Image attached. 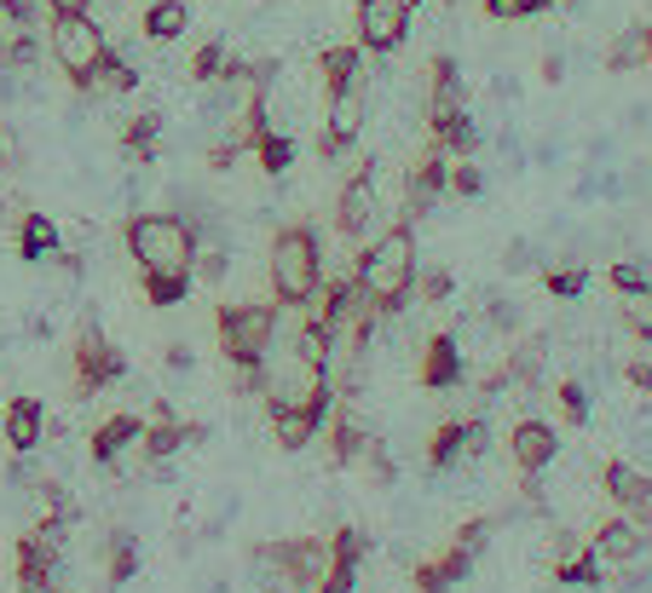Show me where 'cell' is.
I'll return each instance as SVG.
<instances>
[{"mask_svg": "<svg viewBox=\"0 0 652 593\" xmlns=\"http://www.w3.org/2000/svg\"><path fill=\"white\" fill-rule=\"evenodd\" d=\"M225 266H232V254H225V248H209V254H203V266H196V271H203L209 282H220V277H225Z\"/></svg>", "mask_w": 652, "mask_h": 593, "instance_id": "cell-46", "label": "cell"}, {"mask_svg": "<svg viewBox=\"0 0 652 593\" xmlns=\"http://www.w3.org/2000/svg\"><path fill=\"white\" fill-rule=\"evenodd\" d=\"M318 75H323V98H346V93H359L364 87V58H359V46H323L318 53Z\"/></svg>", "mask_w": 652, "mask_h": 593, "instance_id": "cell-17", "label": "cell"}, {"mask_svg": "<svg viewBox=\"0 0 652 593\" xmlns=\"http://www.w3.org/2000/svg\"><path fill=\"white\" fill-rule=\"evenodd\" d=\"M509 455H514V467H520L525 478H537L548 461L560 455V432L548 427V421H514V432H509Z\"/></svg>", "mask_w": 652, "mask_h": 593, "instance_id": "cell-12", "label": "cell"}, {"mask_svg": "<svg viewBox=\"0 0 652 593\" xmlns=\"http://www.w3.org/2000/svg\"><path fill=\"white\" fill-rule=\"evenodd\" d=\"M623 305H618V312H623V323H630L635 334H641V341H652V289H635V294H618Z\"/></svg>", "mask_w": 652, "mask_h": 593, "instance_id": "cell-38", "label": "cell"}, {"mask_svg": "<svg viewBox=\"0 0 652 593\" xmlns=\"http://www.w3.org/2000/svg\"><path fill=\"white\" fill-rule=\"evenodd\" d=\"M428 133H434V150H450V157H473V116H468V93H462V69L450 53H439L428 64Z\"/></svg>", "mask_w": 652, "mask_h": 593, "instance_id": "cell-3", "label": "cell"}, {"mask_svg": "<svg viewBox=\"0 0 652 593\" xmlns=\"http://www.w3.org/2000/svg\"><path fill=\"white\" fill-rule=\"evenodd\" d=\"M220 357L237 369L243 392H260V369L271 357V334H278V305H260V300H243V305H220Z\"/></svg>", "mask_w": 652, "mask_h": 593, "instance_id": "cell-2", "label": "cell"}, {"mask_svg": "<svg viewBox=\"0 0 652 593\" xmlns=\"http://www.w3.org/2000/svg\"><path fill=\"white\" fill-rule=\"evenodd\" d=\"M323 416H330V409H307V403H295V409H271V432H278V444H284V450H307L312 438H318V427H323Z\"/></svg>", "mask_w": 652, "mask_h": 593, "instance_id": "cell-23", "label": "cell"}, {"mask_svg": "<svg viewBox=\"0 0 652 593\" xmlns=\"http://www.w3.org/2000/svg\"><path fill=\"white\" fill-rule=\"evenodd\" d=\"M220 69H225V46H220V41H203V46L191 53V82L209 87V82H220Z\"/></svg>", "mask_w": 652, "mask_h": 593, "instance_id": "cell-39", "label": "cell"}, {"mask_svg": "<svg viewBox=\"0 0 652 593\" xmlns=\"http://www.w3.org/2000/svg\"><path fill=\"white\" fill-rule=\"evenodd\" d=\"M450 191V162H445V150H428L416 168H410V191H405V225H416L421 214L434 208V202Z\"/></svg>", "mask_w": 652, "mask_h": 593, "instance_id": "cell-14", "label": "cell"}, {"mask_svg": "<svg viewBox=\"0 0 652 593\" xmlns=\"http://www.w3.org/2000/svg\"><path fill=\"white\" fill-rule=\"evenodd\" d=\"M450 191L457 196H480L485 191V173L473 168V157H462V168H450Z\"/></svg>", "mask_w": 652, "mask_h": 593, "instance_id": "cell-43", "label": "cell"}, {"mask_svg": "<svg viewBox=\"0 0 652 593\" xmlns=\"http://www.w3.org/2000/svg\"><path fill=\"white\" fill-rule=\"evenodd\" d=\"M416 282H421V294H428L434 305H439V300H450V271H439V266H434L428 277H421V271H416Z\"/></svg>", "mask_w": 652, "mask_h": 593, "instance_id": "cell-45", "label": "cell"}, {"mask_svg": "<svg viewBox=\"0 0 652 593\" xmlns=\"http://www.w3.org/2000/svg\"><path fill=\"white\" fill-rule=\"evenodd\" d=\"M543 289L555 294V300H578V294L589 289V271H584V266H555V271L543 277Z\"/></svg>", "mask_w": 652, "mask_h": 593, "instance_id": "cell-36", "label": "cell"}, {"mask_svg": "<svg viewBox=\"0 0 652 593\" xmlns=\"http://www.w3.org/2000/svg\"><path fill=\"white\" fill-rule=\"evenodd\" d=\"M462 455H468L462 421H445V427H434V438H428V467H434V473H445V467H457Z\"/></svg>", "mask_w": 652, "mask_h": 593, "instance_id": "cell-32", "label": "cell"}, {"mask_svg": "<svg viewBox=\"0 0 652 593\" xmlns=\"http://www.w3.org/2000/svg\"><path fill=\"white\" fill-rule=\"evenodd\" d=\"M266 277H271V300H278V305H307V300L323 289L318 237H312L307 225H284L278 237H271Z\"/></svg>", "mask_w": 652, "mask_h": 593, "instance_id": "cell-4", "label": "cell"}, {"mask_svg": "<svg viewBox=\"0 0 652 593\" xmlns=\"http://www.w3.org/2000/svg\"><path fill=\"white\" fill-rule=\"evenodd\" d=\"M248 564H255V576L266 593H300L307 582H300L295 559H289V541H260L255 553H248Z\"/></svg>", "mask_w": 652, "mask_h": 593, "instance_id": "cell-19", "label": "cell"}, {"mask_svg": "<svg viewBox=\"0 0 652 593\" xmlns=\"http://www.w3.org/2000/svg\"><path fill=\"white\" fill-rule=\"evenodd\" d=\"M139 289L150 305H180L191 294V271H139Z\"/></svg>", "mask_w": 652, "mask_h": 593, "instance_id": "cell-31", "label": "cell"}, {"mask_svg": "<svg viewBox=\"0 0 652 593\" xmlns=\"http://www.w3.org/2000/svg\"><path fill=\"white\" fill-rule=\"evenodd\" d=\"M58 248H64V237H58V225L46 219V214H23V219H18V254H23L30 266H46Z\"/></svg>", "mask_w": 652, "mask_h": 593, "instance_id": "cell-24", "label": "cell"}, {"mask_svg": "<svg viewBox=\"0 0 652 593\" xmlns=\"http://www.w3.org/2000/svg\"><path fill=\"white\" fill-rule=\"evenodd\" d=\"M46 12L64 18V12H93V0H46Z\"/></svg>", "mask_w": 652, "mask_h": 593, "instance_id": "cell-49", "label": "cell"}, {"mask_svg": "<svg viewBox=\"0 0 652 593\" xmlns=\"http://www.w3.org/2000/svg\"><path fill=\"white\" fill-rule=\"evenodd\" d=\"M375 214H382V202H375V179L359 168L341 185V196H335V230H341V237H364V230L375 225Z\"/></svg>", "mask_w": 652, "mask_h": 593, "instance_id": "cell-13", "label": "cell"}, {"mask_svg": "<svg viewBox=\"0 0 652 593\" xmlns=\"http://www.w3.org/2000/svg\"><path fill=\"white\" fill-rule=\"evenodd\" d=\"M128 375V357H121L116 341H105V328L87 323L82 328V341H75V392L93 398V392H105L110 380Z\"/></svg>", "mask_w": 652, "mask_h": 593, "instance_id": "cell-8", "label": "cell"}, {"mask_svg": "<svg viewBox=\"0 0 652 593\" xmlns=\"http://www.w3.org/2000/svg\"><path fill=\"white\" fill-rule=\"evenodd\" d=\"M128 254L139 271H196V230L180 214H133Z\"/></svg>", "mask_w": 652, "mask_h": 593, "instance_id": "cell-5", "label": "cell"}, {"mask_svg": "<svg viewBox=\"0 0 652 593\" xmlns=\"http://www.w3.org/2000/svg\"><path fill=\"white\" fill-rule=\"evenodd\" d=\"M46 46H53L58 69L70 75V87H87V75L98 69V58L110 53V41H105V30L93 23V12H64V18H53Z\"/></svg>", "mask_w": 652, "mask_h": 593, "instance_id": "cell-7", "label": "cell"}, {"mask_svg": "<svg viewBox=\"0 0 652 593\" xmlns=\"http://www.w3.org/2000/svg\"><path fill=\"white\" fill-rule=\"evenodd\" d=\"M353 139H359V133H346V127L330 121V127L318 133V157H323V162H335V157H346V150H353Z\"/></svg>", "mask_w": 652, "mask_h": 593, "instance_id": "cell-42", "label": "cell"}, {"mask_svg": "<svg viewBox=\"0 0 652 593\" xmlns=\"http://www.w3.org/2000/svg\"><path fill=\"white\" fill-rule=\"evenodd\" d=\"M203 427L196 421H173V409L168 403H157V421L145 427V438H139V450L150 455V461H168V455H180L185 444H203Z\"/></svg>", "mask_w": 652, "mask_h": 593, "instance_id": "cell-16", "label": "cell"}, {"mask_svg": "<svg viewBox=\"0 0 652 593\" xmlns=\"http://www.w3.org/2000/svg\"><path fill=\"white\" fill-rule=\"evenodd\" d=\"M157 133H162V116H133L128 127H121V157L145 168L150 157H157Z\"/></svg>", "mask_w": 652, "mask_h": 593, "instance_id": "cell-29", "label": "cell"}, {"mask_svg": "<svg viewBox=\"0 0 652 593\" xmlns=\"http://www.w3.org/2000/svg\"><path fill=\"white\" fill-rule=\"evenodd\" d=\"M133 571H139V548H133V536L110 530V536H105V587H121Z\"/></svg>", "mask_w": 652, "mask_h": 593, "instance_id": "cell-30", "label": "cell"}, {"mask_svg": "<svg viewBox=\"0 0 652 593\" xmlns=\"http://www.w3.org/2000/svg\"><path fill=\"white\" fill-rule=\"evenodd\" d=\"M410 7H428V0H410Z\"/></svg>", "mask_w": 652, "mask_h": 593, "instance_id": "cell-51", "label": "cell"}, {"mask_svg": "<svg viewBox=\"0 0 652 593\" xmlns=\"http://www.w3.org/2000/svg\"><path fill=\"white\" fill-rule=\"evenodd\" d=\"M555 409L566 416V427H584V421H589V392H584L578 380H560V386H555Z\"/></svg>", "mask_w": 652, "mask_h": 593, "instance_id": "cell-37", "label": "cell"}, {"mask_svg": "<svg viewBox=\"0 0 652 593\" xmlns=\"http://www.w3.org/2000/svg\"><path fill=\"white\" fill-rule=\"evenodd\" d=\"M248 150H255V157H260V168H266L271 179L295 168V139H289V133H278V127H266V133H260L255 144H248Z\"/></svg>", "mask_w": 652, "mask_h": 593, "instance_id": "cell-33", "label": "cell"}, {"mask_svg": "<svg viewBox=\"0 0 652 593\" xmlns=\"http://www.w3.org/2000/svg\"><path fill=\"white\" fill-rule=\"evenodd\" d=\"M410 0H359V46L364 53H398L410 35Z\"/></svg>", "mask_w": 652, "mask_h": 593, "instance_id": "cell-9", "label": "cell"}, {"mask_svg": "<svg viewBox=\"0 0 652 593\" xmlns=\"http://www.w3.org/2000/svg\"><path fill=\"white\" fill-rule=\"evenodd\" d=\"M260 398H266V409H295V403L330 409L335 392H330V369H323V364H307L300 352H284V357H266Z\"/></svg>", "mask_w": 652, "mask_h": 593, "instance_id": "cell-6", "label": "cell"}, {"mask_svg": "<svg viewBox=\"0 0 652 593\" xmlns=\"http://www.w3.org/2000/svg\"><path fill=\"white\" fill-rule=\"evenodd\" d=\"M623 375H630V386H635V392H646V398H652V364H646V357H641V364H630Z\"/></svg>", "mask_w": 652, "mask_h": 593, "instance_id": "cell-47", "label": "cell"}, {"mask_svg": "<svg viewBox=\"0 0 652 593\" xmlns=\"http://www.w3.org/2000/svg\"><path fill=\"white\" fill-rule=\"evenodd\" d=\"M139 438H145V421H139V416H110V421H98V432H93L87 450H93L98 467H116V461L128 455Z\"/></svg>", "mask_w": 652, "mask_h": 593, "instance_id": "cell-21", "label": "cell"}, {"mask_svg": "<svg viewBox=\"0 0 652 593\" xmlns=\"http://www.w3.org/2000/svg\"><path fill=\"white\" fill-rule=\"evenodd\" d=\"M0 219H7V202H0Z\"/></svg>", "mask_w": 652, "mask_h": 593, "instance_id": "cell-50", "label": "cell"}, {"mask_svg": "<svg viewBox=\"0 0 652 593\" xmlns=\"http://www.w3.org/2000/svg\"><path fill=\"white\" fill-rule=\"evenodd\" d=\"M353 277H359V294L382 317L405 312V300L416 294V237H410V225L382 230V237L359 254V271Z\"/></svg>", "mask_w": 652, "mask_h": 593, "instance_id": "cell-1", "label": "cell"}, {"mask_svg": "<svg viewBox=\"0 0 652 593\" xmlns=\"http://www.w3.org/2000/svg\"><path fill=\"white\" fill-rule=\"evenodd\" d=\"M646 541H652V536H646L635 519H607V525L589 536V548H595V559L612 571V564H635V559L646 553Z\"/></svg>", "mask_w": 652, "mask_h": 593, "instance_id": "cell-15", "label": "cell"}, {"mask_svg": "<svg viewBox=\"0 0 652 593\" xmlns=\"http://www.w3.org/2000/svg\"><path fill=\"white\" fill-rule=\"evenodd\" d=\"M370 530H359V525H346V530H335L330 536V564H323V576H318V593H353L359 587V564L370 559Z\"/></svg>", "mask_w": 652, "mask_h": 593, "instance_id": "cell-10", "label": "cell"}, {"mask_svg": "<svg viewBox=\"0 0 652 593\" xmlns=\"http://www.w3.org/2000/svg\"><path fill=\"white\" fill-rule=\"evenodd\" d=\"M491 530H496V519H468L457 536H450V541H457V548L462 553H473V559H480L485 548H491Z\"/></svg>", "mask_w": 652, "mask_h": 593, "instance_id": "cell-40", "label": "cell"}, {"mask_svg": "<svg viewBox=\"0 0 652 593\" xmlns=\"http://www.w3.org/2000/svg\"><path fill=\"white\" fill-rule=\"evenodd\" d=\"M555 0H485L491 18H532V12H548Z\"/></svg>", "mask_w": 652, "mask_h": 593, "instance_id": "cell-44", "label": "cell"}, {"mask_svg": "<svg viewBox=\"0 0 652 593\" xmlns=\"http://www.w3.org/2000/svg\"><path fill=\"white\" fill-rule=\"evenodd\" d=\"M607 277H612V289H618V294H635V289H652V271H646V266H635V260H618V266H612Z\"/></svg>", "mask_w": 652, "mask_h": 593, "instance_id": "cell-41", "label": "cell"}, {"mask_svg": "<svg viewBox=\"0 0 652 593\" xmlns=\"http://www.w3.org/2000/svg\"><path fill=\"white\" fill-rule=\"evenodd\" d=\"M600 489H607L618 507H630V513L652 502V478L641 467H630V461H607V467H600Z\"/></svg>", "mask_w": 652, "mask_h": 593, "instance_id": "cell-22", "label": "cell"}, {"mask_svg": "<svg viewBox=\"0 0 652 593\" xmlns=\"http://www.w3.org/2000/svg\"><path fill=\"white\" fill-rule=\"evenodd\" d=\"M555 582H566V587H600V582H607V564L595 559V548H571L566 559H555Z\"/></svg>", "mask_w": 652, "mask_h": 593, "instance_id": "cell-27", "label": "cell"}, {"mask_svg": "<svg viewBox=\"0 0 652 593\" xmlns=\"http://www.w3.org/2000/svg\"><path fill=\"white\" fill-rule=\"evenodd\" d=\"M46 438V409L41 398H12L7 403V450L12 455H35Z\"/></svg>", "mask_w": 652, "mask_h": 593, "instance_id": "cell-20", "label": "cell"}, {"mask_svg": "<svg viewBox=\"0 0 652 593\" xmlns=\"http://www.w3.org/2000/svg\"><path fill=\"white\" fill-rule=\"evenodd\" d=\"M473 576V553H462L457 548V541H450V548L445 553H434V559H421L416 564V593H450V587H457V582H468Z\"/></svg>", "mask_w": 652, "mask_h": 593, "instance_id": "cell-18", "label": "cell"}, {"mask_svg": "<svg viewBox=\"0 0 652 593\" xmlns=\"http://www.w3.org/2000/svg\"><path fill=\"white\" fill-rule=\"evenodd\" d=\"M364 444H370V432L359 427V421H335V432H330V461H335V467H353V461L364 455Z\"/></svg>", "mask_w": 652, "mask_h": 593, "instance_id": "cell-35", "label": "cell"}, {"mask_svg": "<svg viewBox=\"0 0 652 593\" xmlns=\"http://www.w3.org/2000/svg\"><path fill=\"white\" fill-rule=\"evenodd\" d=\"M491 323H496V328H514L520 317H514V305H509V300H491Z\"/></svg>", "mask_w": 652, "mask_h": 593, "instance_id": "cell-48", "label": "cell"}, {"mask_svg": "<svg viewBox=\"0 0 652 593\" xmlns=\"http://www.w3.org/2000/svg\"><path fill=\"white\" fill-rule=\"evenodd\" d=\"M191 30V7L185 0H150L145 7V35L150 41H180Z\"/></svg>", "mask_w": 652, "mask_h": 593, "instance_id": "cell-26", "label": "cell"}, {"mask_svg": "<svg viewBox=\"0 0 652 593\" xmlns=\"http://www.w3.org/2000/svg\"><path fill=\"white\" fill-rule=\"evenodd\" d=\"M335 341H341V334H335V328H323V323L312 317V323H300V334H295V352L307 357V364H323V369H330V352H335Z\"/></svg>", "mask_w": 652, "mask_h": 593, "instance_id": "cell-34", "label": "cell"}, {"mask_svg": "<svg viewBox=\"0 0 652 593\" xmlns=\"http://www.w3.org/2000/svg\"><path fill=\"white\" fill-rule=\"evenodd\" d=\"M416 380L428 386V392H457V386L468 380V364H462V352H457V334H434V341L421 346Z\"/></svg>", "mask_w": 652, "mask_h": 593, "instance_id": "cell-11", "label": "cell"}, {"mask_svg": "<svg viewBox=\"0 0 652 593\" xmlns=\"http://www.w3.org/2000/svg\"><path fill=\"white\" fill-rule=\"evenodd\" d=\"M652 64V23H630L618 41H612V53H607V69L612 75H635Z\"/></svg>", "mask_w": 652, "mask_h": 593, "instance_id": "cell-25", "label": "cell"}, {"mask_svg": "<svg viewBox=\"0 0 652 593\" xmlns=\"http://www.w3.org/2000/svg\"><path fill=\"white\" fill-rule=\"evenodd\" d=\"M133 87H139V69L121 58V53H105V58H98V69L87 75L82 93H133Z\"/></svg>", "mask_w": 652, "mask_h": 593, "instance_id": "cell-28", "label": "cell"}]
</instances>
